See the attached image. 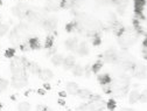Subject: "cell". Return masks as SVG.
Masks as SVG:
<instances>
[{
    "label": "cell",
    "mask_w": 147,
    "mask_h": 111,
    "mask_svg": "<svg viewBox=\"0 0 147 111\" xmlns=\"http://www.w3.org/2000/svg\"><path fill=\"white\" fill-rule=\"evenodd\" d=\"M139 33L137 30H127L125 29L120 35H118V45L121 48H128L138 40Z\"/></svg>",
    "instance_id": "obj_1"
},
{
    "label": "cell",
    "mask_w": 147,
    "mask_h": 111,
    "mask_svg": "<svg viewBox=\"0 0 147 111\" xmlns=\"http://www.w3.org/2000/svg\"><path fill=\"white\" fill-rule=\"evenodd\" d=\"M29 61H27L24 58H13L9 64L12 75L16 76V75H26V69H27V64Z\"/></svg>",
    "instance_id": "obj_2"
},
{
    "label": "cell",
    "mask_w": 147,
    "mask_h": 111,
    "mask_svg": "<svg viewBox=\"0 0 147 111\" xmlns=\"http://www.w3.org/2000/svg\"><path fill=\"white\" fill-rule=\"evenodd\" d=\"M130 87V77L126 75H120L111 82V91L113 89H128Z\"/></svg>",
    "instance_id": "obj_3"
},
{
    "label": "cell",
    "mask_w": 147,
    "mask_h": 111,
    "mask_svg": "<svg viewBox=\"0 0 147 111\" xmlns=\"http://www.w3.org/2000/svg\"><path fill=\"white\" fill-rule=\"evenodd\" d=\"M29 11L30 9H28V6L26 4H24V3H20V4L15 5L13 7V9H12L14 16L19 18V19H26V16H27Z\"/></svg>",
    "instance_id": "obj_4"
},
{
    "label": "cell",
    "mask_w": 147,
    "mask_h": 111,
    "mask_svg": "<svg viewBox=\"0 0 147 111\" xmlns=\"http://www.w3.org/2000/svg\"><path fill=\"white\" fill-rule=\"evenodd\" d=\"M89 105L92 111H103L106 108V102H104L103 99H100L99 97H94L91 98L89 102Z\"/></svg>",
    "instance_id": "obj_5"
},
{
    "label": "cell",
    "mask_w": 147,
    "mask_h": 111,
    "mask_svg": "<svg viewBox=\"0 0 147 111\" xmlns=\"http://www.w3.org/2000/svg\"><path fill=\"white\" fill-rule=\"evenodd\" d=\"M103 61L106 63H116L118 61V53L116 51V49L110 48L105 50V53L103 54Z\"/></svg>",
    "instance_id": "obj_6"
},
{
    "label": "cell",
    "mask_w": 147,
    "mask_h": 111,
    "mask_svg": "<svg viewBox=\"0 0 147 111\" xmlns=\"http://www.w3.org/2000/svg\"><path fill=\"white\" fill-rule=\"evenodd\" d=\"M132 71H133V75L136 77H138L139 80H142L147 75V67L144 63H136L133 66Z\"/></svg>",
    "instance_id": "obj_7"
},
{
    "label": "cell",
    "mask_w": 147,
    "mask_h": 111,
    "mask_svg": "<svg viewBox=\"0 0 147 111\" xmlns=\"http://www.w3.org/2000/svg\"><path fill=\"white\" fill-rule=\"evenodd\" d=\"M27 85V76L26 75H16L12 76V87L15 89H22Z\"/></svg>",
    "instance_id": "obj_8"
},
{
    "label": "cell",
    "mask_w": 147,
    "mask_h": 111,
    "mask_svg": "<svg viewBox=\"0 0 147 111\" xmlns=\"http://www.w3.org/2000/svg\"><path fill=\"white\" fill-rule=\"evenodd\" d=\"M57 24H59V19L56 16H49V18H46V20L42 24V27L46 30L51 32V30H55V28L57 27Z\"/></svg>",
    "instance_id": "obj_9"
},
{
    "label": "cell",
    "mask_w": 147,
    "mask_h": 111,
    "mask_svg": "<svg viewBox=\"0 0 147 111\" xmlns=\"http://www.w3.org/2000/svg\"><path fill=\"white\" fill-rule=\"evenodd\" d=\"M78 39L77 38H75V36H71V38H68L67 40H65V42H64V46H65V48L68 49V50H70V51H75L76 53V49H77V47H78Z\"/></svg>",
    "instance_id": "obj_10"
},
{
    "label": "cell",
    "mask_w": 147,
    "mask_h": 111,
    "mask_svg": "<svg viewBox=\"0 0 147 111\" xmlns=\"http://www.w3.org/2000/svg\"><path fill=\"white\" fill-rule=\"evenodd\" d=\"M76 64V59L74 55H68L67 58H64V61H63V68L65 70H71L74 68V66Z\"/></svg>",
    "instance_id": "obj_11"
},
{
    "label": "cell",
    "mask_w": 147,
    "mask_h": 111,
    "mask_svg": "<svg viewBox=\"0 0 147 111\" xmlns=\"http://www.w3.org/2000/svg\"><path fill=\"white\" fill-rule=\"evenodd\" d=\"M39 76H40V79H41L42 81L48 82V81L53 80V77H54V72H53L50 69L46 68V69H41V71H40V74H39Z\"/></svg>",
    "instance_id": "obj_12"
},
{
    "label": "cell",
    "mask_w": 147,
    "mask_h": 111,
    "mask_svg": "<svg viewBox=\"0 0 147 111\" xmlns=\"http://www.w3.org/2000/svg\"><path fill=\"white\" fill-rule=\"evenodd\" d=\"M65 90L69 95H77L78 94V91H80V88H78V84L75 83V82H69L67 83L65 85Z\"/></svg>",
    "instance_id": "obj_13"
},
{
    "label": "cell",
    "mask_w": 147,
    "mask_h": 111,
    "mask_svg": "<svg viewBox=\"0 0 147 111\" xmlns=\"http://www.w3.org/2000/svg\"><path fill=\"white\" fill-rule=\"evenodd\" d=\"M62 0H47V9L48 11H56L61 7Z\"/></svg>",
    "instance_id": "obj_14"
},
{
    "label": "cell",
    "mask_w": 147,
    "mask_h": 111,
    "mask_svg": "<svg viewBox=\"0 0 147 111\" xmlns=\"http://www.w3.org/2000/svg\"><path fill=\"white\" fill-rule=\"evenodd\" d=\"M90 51L89 49V46L86 42H80L78 43V47L76 49V53L80 55V56H85V55H88Z\"/></svg>",
    "instance_id": "obj_15"
},
{
    "label": "cell",
    "mask_w": 147,
    "mask_h": 111,
    "mask_svg": "<svg viewBox=\"0 0 147 111\" xmlns=\"http://www.w3.org/2000/svg\"><path fill=\"white\" fill-rule=\"evenodd\" d=\"M140 99V92L137 89H133L128 92V102L131 104H136L137 102H139Z\"/></svg>",
    "instance_id": "obj_16"
},
{
    "label": "cell",
    "mask_w": 147,
    "mask_h": 111,
    "mask_svg": "<svg viewBox=\"0 0 147 111\" xmlns=\"http://www.w3.org/2000/svg\"><path fill=\"white\" fill-rule=\"evenodd\" d=\"M63 61H64V58H63L62 54L55 53L54 55H51V63H53L55 67L62 66V64H63Z\"/></svg>",
    "instance_id": "obj_17"
},
{
    "label": "cell",
    "mask_w": 147,
    "mask_h": 111,
    "mask_svg": "<svg viewBox=\"0 0 147 111\" xmlns=\"http://www.w3.org/2000/svg\"><path fill=\"white\" fill-rule=\"evenodd\" d=\"M27 69H28L32 74H34V75H39L40 71H41L40 66L36 63V62H28V64H27Z\"/></svg>",
    "instance_id": "obj_18"
},
{
    "label": "cell",
    "mask_w": 147,
    "mask_h": 111,
    "mask_svg": "<svg viewBox=\"0 0 147 111\" xmlns=\"http://www.w3.org/2000/svg\"><path fill=\"white\" fill-rule=\"evenodd\" d=\"M72 71V75L76 76V77H80V76H83L84 75V71H85V68L82 67L81 64H75L74 68L71 69Z\"/></svg>",
    "instance_id": "obj_19"
},
{
    "label": "cell",
    "mask_w": 147,
    "mask_h": 111,
    "mask_svg": "<svg viewBox=\"0 0 147 111\" xmlns=\"http://www.w3.org/2000/svg\"><path fill=\"white\" fill-rule=\"evenodd\" d=\"M78 97L81 99H86V101H90L91 98H92V94H91V91L88 90V89H80L78 91Z\"/></svg>",
    "instance_id": "obj_20"
},
{
    "label": "cell",
    "mask_w": 147,
    "mask_h": 111,
    "mask_svg": "<svg viewBox=\"0 0 147 111\" xmlns=\"http://www.w3.org/2000/svg\"><path fill=\"white\" fill-rule=\"evenodd\" d=\"M146 1L145 0H134V8L136 12H142V9L145 8Z\"/></svg>",
    "instance_id": "obj_21"
},
{
    "label": "cell",
    "mask_w": 147,
    "mask_h": 111,
    "mask_svg": "<svg viewBox=\"0 0 147 111\" xmlns=\"http://www.w3.org/2000/svg\"><path fill=\"white\" fill-rule=\"evenodd\" d=\"M98 81L100 82V84H109L111 83V79H110V76L107 75V74H103V75H98Z\"/></svg>",
    "instance_id": "obj_22"
},
{
    "label": "cell",
    "mask_w": 147,
    "mask_h": 111,
    "mask_svg": "<svg viewBox=\"0 0 147 111\" xmlns=\"http://www.w3.org/2000/svg\"><path fill=\"white\" fill-rule=\"evenodd\" d=\"M18 110L19 111H29L30 110V103L28 102H20L18 104Z\"/></svg>",
    "instance_id": "obj_23"
},
{
    "label": "cell",
    "mask_w": 147,
    "mask_h": 111,
    "mask_svg": "<svg viewBox=\"0 0 147 111\" xmlns=\"http://www.w3.org/2000/svg\"><path fill=\"white\" fill-rule=\"evenodd\" d=\"M8 32H9V25L0 24V36H5Z\"/></svg>",
    "instance_id": "obj_24"
},
{
    "label": "cell",
    "mask_w": 147,
    "mask_h": 111,
    "mask_svg": "<svg viewBox=\"0 0 147 111\" xmlns=\"http://www.w3.org/2000/svg\"><path fill=\"white\" fill-rule=\"evenodd\" d=\"M74 5H75V0H62L61 7H64V8H74Z\"/></svg>",
    "instance_id": "obj_25"
},
{
    "label": "cell",
    "mask_w": 147,
    "mask_h": 111,
    "mask_svg": "<svg viewBox=\"0 0 147 111\" xmlns=\"http://www.w3.org/2000/svg\"><path fill=\"white\" fill-rule=\"evenodd\" d=\"M7 87H8V81L6 79H0V92L5 91Z\"/></svg>",
    "instance_id": "obj_26"
},
{
    "label": "cell",
    "mask_w": 147,
    "mask_h": 111,
    "mask_svg": "<svg viewBox=\"0 0 147 111\" xmlns=\"http://www.w3.org/2000/svg\"><path fill=\"white\" fill-rule=\"evenodd\" d=\"M103 67V61H97L92 67H91V70H92V72H98L99 69H102Z\"/></svg>",
    "instance_id": "obj_27"
},
{
    "label": "cell",
    "mask_w": 147,
    "mask_h": 111,
    "mask_svg": "<svg viewBox=\"0 0 147 111\" xmlns=\"http://www.w3.org/2000/svg\"><path fill=\"white\" fill-rule=\"evenodd\" d=\"M29 42H30V47H32V49H38V48H40V42H39L38 39H35V38L29 39Z\"/></svg>",
    "instance_id": "obj_28"
},
{
    "label": "cell",
    "mask_w": 147,
    "mask_h": 111,
    "mask_svg": "<svg viewBox=\"0 0 147 111\" xmlns=\"http://www.w3.org/2000/svg\"><path fill=\"white\" fill-rule=\"evenodd\" d=\"M53 41H54V36H53V35H49L48 38H46L45 47H46V48H50V47H53Z\"/></svg>",
    "instance_id": "obj_29"
},
{
    "label": "cell",
    "mask_w": 147,
    "mask_h": 111,
    "mask_svg": "<svg viewBox=\"0 0 147 111\" xmlns=\"http://www.w3.org/2000/svg\"><path fill=\"white\" fill-rule=\"evenodd\" d=\"M126 6H123V5H116V9H117V13L119 15H124L126 13Z\"/></svg>",
    "instance_id": "obj_30"
},
{
    "label": "cell",
    "mask_w": 147,
    "mask_h": 111,
    "mask_svg": "<svg viewBox=\"0 0 147 111\" xmlns=\"http://www.w3.org/2000/svg\"><path fill=\"white\" fill-rule=\"evenodd\" d=\"M76 111H92V110H91V108H90L89 103H85V104L80 105V106L76 109Z\"/></svg>",
    "instance_id": "obj_31"
},
{
    "label": "cell",
    "mask_w": 147,
    "mask_h": 111,
    "mask_svg": "<svg viewBox=\"0 0 147 111\" xmlns=\"http://www.w3.org/2000/svg\"><path fill=\"white\" fill-rule=\"evenodd\" d=\"M85 4V0H75V5H74V8H80Z\"/></svg>",
    "instance_id": "obj_32"
},
{
    "label": "cell",
    "mask_w": 147,
    "mask_h": 111,
    "mask_svg": "<svg viewBox=\"0 0 147 111\" xmlns=\"http://www.w3.org/2000/svg\"><path fill=\"white\" fill-rule=\"evenodd\" d=\"M139 101H141V102H147V90H145V91H142V92H140V99Z\"/></svg>",
    "instance_id": "obj_33"
},
{
    "label": "cell",
    "mask_w": 147,
    "mask_h": 111,
    "mask_svg": "<svg viewBox=\"0 0 147 111\" xmlns=\"http://www.w3.org/2000/svg\"><path fill=\"white\" fill-rule=\"evenodd\" d=\"M115 106H116V103H115V101L113 99H111V101H109L107 103H106V108H109V109H115Z\"/></svg>",
    "instance_id": "obj_34"
},
{
    "label": "cell",
    "mask_w": 147,
    "mask_h": 111,
    "mask_svg": "<svg viewBox=\"0 0 147 111\" xmlns=\"http://www.w3.org/2000/svg\"><path fill=\"white\" fill-rule=\"evenodd\" d=\"M142 51H144V56L147 59V39L144 42V49H142Z\"/></svg>",
    "instance_id": "obj_35"
},
{
    "label": "cell",
    "mask_w": 147,
    "mask_h": 111,
    "mask_svg": "<svg viewBox=\"0 0 147 111\" xmlns=\"http://www.w3.org/2000/svg\"><path fill=\"white\" fill-rule=\"evenodd\" d=\"M46 108L47 106L45 104H39V105H36V111H45Z\"/></svg>",
    "instance_id": "obj_36"
},
{
    "label": "cell",
    "mask_w": 147,
    "mask_h": 111,
    "mask_svg": "<svg viewBox=\"0 0 147 111\" xmlns=\"http://www.w3.org/2000/svg\"><path fill=\"white\" fill-rule=\"evenodd\" d=\"M6 56H7V58H13V56H14V50H13V49L6 50Z\"/></svg>",
    "instance_id": "obj_37"
},
{
    "label": "cell",
    "mask_w": 147,
    "mask_h": 111,
    "mask_svg": "<svg viewBox=\"0 0 147 111\" xmlns=\"http://www.w3.org/2000/svg\"><path fill=\"white\" fill-rule=\"evenodd\" d=\"M39 94H40V95H43V94H46V91H45L43 89H40V90H39Z\"/></svg>",
    "instance_id": "obj_38"
},
{
    "label": "cell",
    "mask_w": 147,
    "mask_h": 111,
    "mask_svg": "<svg viewBox=\"0 0 147 111\" xmlns=\"http://www.w3.org/2000/svg\"><path fill=\"white\" fill-rule=\"evenodd\" d=\"M121 111H134V110H132V109H128V108H124Z\"/></svg>",
    "instance_id": "obj_39"
},
{
    "label": "cell",
    "mask_w": 147,
    "mask_h": 111,
    "mask_svg": "<svg viewBox=\"0 0 147 111\" xmlns=\"http://www.w3.org/2000/svg\"><path fill=\"white\" fill-rule=\"evenodd\" d=\"M60 96H61V97H64L65 94H64V92H60Z\"/></svg>",
    "instance_id": "obj_40"
},
{
    "label": "cell",
    "mask_w": 147,
    "mask_h": 111,
    "mask_svg": "<svg viewBox=\"0 0 147 111\" xmlns=\"http://www.w3.org/2000/svg\"><path fill=\"white\" fill-rule=\"evenodd\" d=\"M45 111H53V109H50V108H48V106H47V108H46V110H45Z\"/></svg>",
    "instance_id": "obj_41"
},
{
    "label": "cell",
    "mask_w": 147,
    "mask_h": 111,
    "mask_svg": "<svg viewBox=\"0 0 147 111\" xmlns=\"http://www.w3.org/2000/svg\"><path fill=\"white\" fill-rule=\"evenodd\" d=\"M59 102H60V104H64V101H63V99H62V98H61V99H60V101H59Z\"/></svg>",
    "instance_id": "obj_42"
},
{
    "label": "cell",
    "mask_w": 147,
    "mask_h": 111,
    "mask_svg": "<svg viewBox=\"0 0 147 111\" xmlns=\"http://www.w3.org/2000/svg\"><path fill=\"white\" fill-rule=\"evenodd\" d=\"M0 109H1V105H0Z\"/></svg>",
    "instance_id": "obj_43"
},
{
    "label": "cell",
    "mask_w": 147,
    "mask_h": 111,
    "mask_svg": "<svg viewBox=\"0 0 147 111\" xmlns=\"http://www.w3.org/2000/svg\"><path fill=\"white\" fill-rule=\"evenodd\" d=\"M0 24H1V22H0Z\"/></svg>",
    "instance_id": "obj_44"
}]
</instances>
